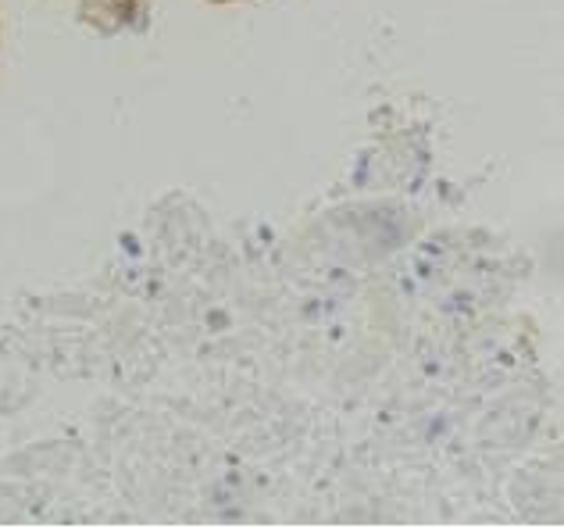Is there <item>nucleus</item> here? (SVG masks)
I'll list each match as a JSON object with an SVG mask.
<instances>
[]
</instances>
